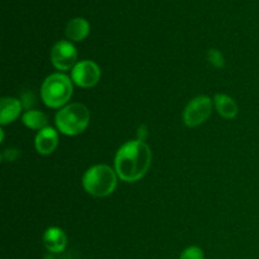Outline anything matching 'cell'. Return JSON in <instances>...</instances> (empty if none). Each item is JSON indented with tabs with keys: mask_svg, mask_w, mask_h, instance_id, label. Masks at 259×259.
<instances>
[{
	"mask_svg": "<svg viewBox=\"0 0 259 259\" xmlns=\"http://www.w3.org/2000/svg\"><path fill=\"white\" fill-rule=\"evenodd\" d=\"M152 163V151L144 141L133 139L119 147L114 168L124 182H137L146 176Z\"/></svg>",
	"mask_w": 259,
	"mask_h": 259,
	"instance_id": "1",
	"label": "cell"
},
{
	"mask_svg": "<svg viewBox=\"0 0 259 259\" xmlns=\"http://www.w3.org/2000/svg\"><path fill=\"white\" fill-rule=\"evenodd\" d=\"M118 179L115 168H111L108 164H95L83 174L81 182L89 195L106 197L115 191Z\"/></svg>",
	"mask_w": 259,
	"mask_h": 259,
	"instance_id": "2",
	"label": "cell"
},
{
	"mask_svg": "<svg viewBox=\"0 0 259 259\" xmlns=\"http://www.w3.org/2000/svg\"><path fill=\"white\" fill-rule=\"evenodd\" d=\"M72 94V80L62 72L51 73L40 88V98L45 105L51 109H61L67 105Z\"/></svg>",
	"mask_w": 259,
	"mask_h": 259,
	"instance_id": "3",
	"label": "cell"
},
{
	"mask_svg": "<svg viewBox=\"0 0 259 259\" xmlns=\"http://www.w3.org/2000/svg\"><path fill=\"white\" fill-rule=\"evenodd\" d=\"M90 119L91 114L88 106L81 103H71L57 111L55 121L60 133L73 137L86 131Z\"/></svg>",
	"mask_w": 259,
	"mask_h": 259,
	"instance_id": "4",
	"label": "cell"
},
{
	"mask_svg": "<svg viewBox=\"0 0 259 259\" xmlns=\"http://www.w3.org/2000/svg\"><path fill=\"white\" fill-rule=\"evenodd\" d=\"M212 113V100L207 95H200L190 100L184 110V123L190 128L204 124Z\"/></svg>",
	"mask_w": 259,
	"mask_h": 259,
	"instance_id": "5",
	"label": "cell"
},
{
	"mask_svg": "<svg viewBox=\"0 0 259 259\" xmlns=\"http://www.w3.org/2000/svg\"><path fill=\"white\" fill-rule=\"evenodd\" d=\"M51 62L58 71L72 70L77 65V50L71 40H58L51 50Z\"/></svg>",
	"mask_w": 259,
	"mask_h": 259,
	"instance_id": "6",
	"label": "cell"
},
{
	"mask_svg": "<svg viewBox=\"0 0 259 259\" xmlns=\"http://www.w3.org/2000/svg\"><path fill=\"white\" fill-rule=\"evenodd\" d=\"M101 78V70L94 61H78L77 65L71 70V80L75 85L82 89H90L98 85Z\"/></svg>",
	"mask_w": 259,
	"mask_h": 259,
	"instance_id": "7",
	"label": "cell"
},
{
	"mask_svg": "<svg viewBox=\"0 0 259 259\" xmlns=\"http://www.w3.org/2000/svg\"><path fill=\"white\" fill-rule=\"evenodd\" d=\"M58 142H60L58 132L52 126H47V128L38 132L37 136H35V151L43 156H48L56 151V148L58 147Z\"/></svg>",
	"mask_w": 259,
	"mask_h": 259,
	"instance_id": "8",
	"label": "cell"
},
{
	"mask_svg": "<svg viewBox=\"0 0 259 259\" xmlns=\"http://www.w3.org/2000/svg\"><path fill=\"white\" fill-rule=\"evenodd\" d=\"M43 245L52 254L62 253L67 247V235L61 228L51 227L46 229L42 237Z\"/></svg>",
	"mask_w": 259,
	"mask_h": 259,
	"instance_id": "9",
	"label": "cell"
},
{
	"mask_svg": "<svg viewBox=\"0 0 259 259\" xmlns=\"http://www.w3.org/2000/svg\"><path fill=\"white\" fill-rule=\"evenodd\" d=\"M22 101L15 98L5 96L0 101V124L7 125L17 120L22 113Z\"/></svg>",
	"mask_w": 259,
	"mask_h": 259,
	"instance_id": "10",
	"label": "cell"
},
{
	"mask_svg": "<svg viewBox=\"0 0 259 259\" xmlns=\"http://www.w3.org/2000/svg\"><path fill=\"white\" fill-rule=\"evenodd\" d=\"M66 37L72 42H81L90 33V23L83 18H73L66 25Z\"/></svg>",
	"mask_w": 259,
	"mask_h": 259,
	"instance_id": "11",
	"label": "cell"
},
{
	"mask_svg": "<svg viewBox=\"0 0 259 259\" xmlns=\"http://www.w3.org/2000/svg\"><path fill=\"white\" fill-rule=\"evenodd\" d=\"M214 105L220 116L225 119H234L238 115V105L233 98L227 94H217L214 96Z\"/></svg>",
	"mask_w": 259,
	"mask_h": 259,
	"instance_id": "12",
	"label": "cell"
},
{
	"mask_svg": "<svg viewBox=\"0 0 259 259\" xmlns=\"http://www.w3.org/2000/svg\"><path fill=\"white\" fill-rule=\"evenodd\" d=\"M22 121L27 128L32 131H42L48 126V118L43 111L29 109L22 115Z\"/></svg>",
	"mask_w": 259,
	"mask_h": 259,
	"instance_id": "13",
	"label": "cell"
},
{
	"mask_svg": "<svg viewBox=\"0 0 259 259\" xmlns=\"http://www.w3.org/2000/svg\"><path fill=\"white\" fill-rule=\"evenodd\" d=\"M207 60H209V62L217 68L224 67L225 65L224 56H223V53L220 52L219 50H217V48L209 50V52H207Z\"/></svg>",
	"mask_w": 259,
	"mask_h": 259,
	"instance_id": "14",
	"label": "cell"
},
{
	"mask_svg": "<svg viewBox=\"0 0 259 259\" xmlns=\"http://www.w3.org/2000/svg\"><path fill=\"white\" fill-rule=\"evenodd\" d=\"M179 259H205V254L201 248L196 247V245H192V247L186 248L181 253Z\"/></svg>",
	"mask_w": 259,
	"mask_h": 259,
	"instance_id": "15",
	"label": "cell"
},
{
	"mask_svg": "<svg viewBox=\"0 0 259 259\" xmlns=\"http://www.w3.org/2000/svg\"><path fill=\"white\" fill-rule=\"evenodd\" d=\"M46 259H53V257H51V255H48V257H46Z\"/></svg>",
	"mask_w": 259,
	"mask_h": 259,
	"instance_id": "16",
	"label": "cell"
}]
</instances>
